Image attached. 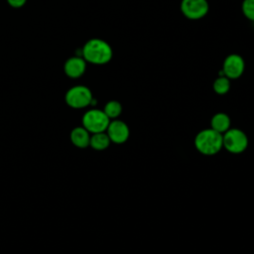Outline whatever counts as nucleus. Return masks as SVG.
<instances>
[{"instance_id": "12", "label": "nucleus", "mask_w": 254, "mask_h": 254, "mask_svg": "<svg viewBox=\"0 0 254 254\" xmlns=\"http://www.w3.org/2000/svg\"><path fill=\"white\" fill-rule=\"evenodd\" d=\"M110 139L105 132H99V133H93L90 136V142L89 146H91L94 150L97 151H102L105 150L109 144H110Z\"/></svg>"}, {"instance_id": "14", "label": "nucleus", "mask_w": 254, "mask_h": 254, "mask_svg": "<svg viewBox=\"0 0 254 254\" xmlns=\"http://www.w3.org/2000/svg\"><path fill=\"white\" fill-rule=\"evenodd\" d=\"M230 88L229 78L225 75L218 76L213 82V89L217 94H225Z\"/></svg>"}, {"instance_id": "8", "label": "nucleus", "mask_w": 254, "mask_h": 254, "mask_svg": "<svg viewBox=\"0 0 254 254\" xmlns=\"http://www.w3.org/2000/svg\"><path fill=\"white\" fill-rule=\"evenodd\" d=\"M106 131L110 141L116 144H122L126 142L130 134L129 127L127 126V124L117 119L109 122Z\"/></svg>"}, {"instance_id": "5", "label": "nucleus", "mask_w": 254, "mask_h": 254, "mask_svg": "<svg viewBox=\"0 0 254 254\" xmlns=\"http://www.w3.org/2000/svg\"><path fill=\"white\" fill-rule=\"evenodd\" d=\"M222 145L228 152L239 154L246 150L248 146V138L242 130L229 128L222 134Z\"/></svg>"}, {"instance_id": "1", "label": "nucleus", "mask_w": 254, "mask_h": 254, "mask_svg": "<svg viewBox=\"0 0 254 254\" xmlns=\"http://www.w3.org/2000/svg\"><path fill=\"white\" fill-rule=\"evenodd\" d=\"M112 49L110 45L101 39L88 40L82 50L81 56L85 62L93 64H105L112 58Z\"/></svg>"}, {"instance_id": "6", "label": "nucleus", "mask_w": 254, "mask_h": 254, "mask_svg": "<svg viewBox=\"0 0 254 254\" xmlns=\"http://www.w3.org/2000/svg\"><path fill=\"white\" fill-rule=\"evenodd\" d=\"M181 10L183 14L190 20H198L208 12L206 0H182Z\"/></svg>"}, {"instance_id": "2", "label": "nucleus", "mask_w": 254, "mask_h": 254, "mask_svg": "<svg viewBox=\"0 0 254 254\" xmlns=\"http://www.w3.org/2000/svg\"><path fill=\"white\" fill-rule=\"evenodd\" d=\"M194 146L202 155L211 156L218 153L222 145V134L213 129H203L199 131L194 138Z\"/></svg>"}, {"instance_id": "7", "label": "nucleus", "mask_w": 254, "mask_h": 254, "mask_svg": "<svg viewBox=\"0 0 254 254\" xmlns=\"http://www.w3.org/2000/svg\"><path fill=\"white\" fill-rule=\"evenodd\" d=\"M245 64L241 56L231 54L223 62L222 74L228 78H238L244 71Z\"/></svg>"}, {"instance_id": "16", "label": "nucleus", "mask_w": 254, "mask_h": 254, "mask_svg": "<svg viewBox=\"0 0 254 254\" xmlns=\"http://www.w3.org/2000/svg\"><path fill=\"white\" fill-rule=\"evenodd\" d=\"M27 0H7V3L13 8H21L26 4Z\"/></svg>"}, {"instance_id": "3", "label": "nucleus", "mask_w": 254, "mask_h": 254, "mask_svg": "<svg viewBox=\"0 0 254 254\" xmlns=\"http://www.w3.org/2000/svg\"><path fill=\"white\" fill-rule=\"evenodd\" d=\"M66 104L75 109L84 108L93 101L91 90L85 85H74L70 87L64 96Z\"/></svg>"}, {"instance_id": "9", "label": "nucleus", "mask_w": 254, "mask_h": 254, "mask_svg": "<svg viewBox=\"0 0 254 254\" xmlns=\"http://www.w3.org/2000/svg\"><path fill=\"white\" fill-rule=\"evenodd\" d=\"M86 68V62L82 57L76 56L67 59L64 64V73L70 78L80 77Z\"/></svg>"}, {"instance_id": "13", "label": "nucleus", "mask_w": 254, "mask_h": 254, "mask_svg": "<svg viewBox=\"0 0 254 254\" xmlns=\"http://www.w3.org/2000/svg\"><path fill=\"white\" fill-rule=\"evenodd\" d=\"M103 111L109 119H116L122 112V105L116 100H110L105 104Z\"/></svg>"}, {"instance_id": "15", "label": "nucleus", "mask_w": 254, "mask_h": 254, "mask_svg": "<svg viewBox=\"0 0 254 254\" xmlns=\"http://www.w3.org/2000/svg\"><path fill=\"white\" fill-rule=\"evenodd\" d=\"M242 12L246 18L254 21V0H244L242 3Z\"/></svg>"}, {"instance_id": "10", "label": "nucleus", "mask_w": 254, "mask_h": 254, "mask_svg": "<svg viewBox=\"0 0 254 254\" xmlns=\"http://www.w3.org/2000/svg\"><path fill=\"white\" fill-rule=\"evenodd\" d=\"M70 141L77 148H86L89 146L90 133L83 126L75 127L70 132Z\"/></svg>"}, {"instance_id": "4", "label": "nucleus", "mask_w": 254, "mask_h": 254, "mask_svg": "<svg viewBox=\"0 0 254 254\" xmlns=\"http://www.w3.org/2000/svg\"><path fill=\"white\" fill-rule=\"evenodd\" d=\"M110 119L103 110L90 109L82 116V126L91 134L106 131Z\"/></svg>"}, {"instance_id": "11", "label": "nucleus", "mask_w": 254, "mask_h": 254, "mask_svg": "<svg viewBox=\"0 0 254 254\" xmlns=\"http://www.w3.org/2000/svg\"><path fill=\"white\" fill-rule=\"evenodd\" d=\"M210 125H211V129H213L214 131L220 134H223L230 127V118L225 113H222V112L216 113L212 116L210 120Z\"/></svg>"}]
</instances>
